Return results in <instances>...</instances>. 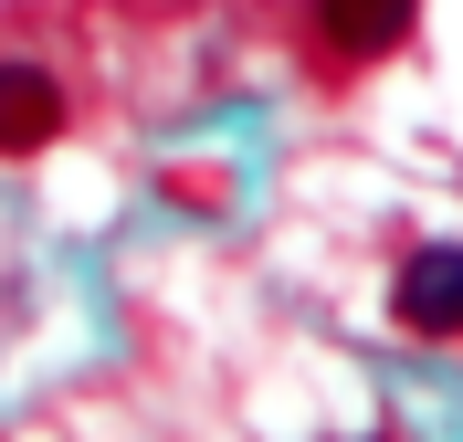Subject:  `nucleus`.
Segmentation results:
<instances>
[{"label": "nucleus", "instance_id": "nucleus-1", "mask_svg": "<svg viewBox=\"0 0 463 442\" xmlns=\"http://www.w3.org/2000/svg\"><path fill=\"white\" fill-rule=\"evenodd\" d=\"M390 316H401V337H463V242L411 253L390 285Z\"/></svg>", "mask_w": 463, "mask_h": 442}, {"label": "nucleus", "instance_id": "nucleus-2", "mask_svg": "<svg viewBox=\"0 0 463 442\" xmlns=\"http://www.w3.org/2000/svg\"><path fill=\"white\" fill-rule=\"evenodd\" d=\"M53 137H63V85L43 63H0V158H32Z\"/></svg>", "mask_w": 463, "mask_h": 442}, {"label": "nucleus", "instance_id": "nucleus-3", "mask_svg": "<svg viewBox=\"0 0 463 442\" xmlns=\"http://www.w3.org/2000/svg\"><path fill=\"white\" fill-rule=\"evenodd\" d=\"M411 11H421V0H326L317 22H326V42H337L347 63H379V53H401Z\"/></svg>", "mask_w": 463, "mask_h": 442}]
</instances>
